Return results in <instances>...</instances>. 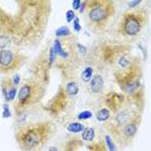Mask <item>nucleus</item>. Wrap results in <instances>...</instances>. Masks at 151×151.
I'll return each instance as SVG.
<instances>
[{
	"instance_id": "f257e3e1",
	"label": "nucleus",
	"mask_w": 151,
	"mask_h": 151,
	"mask_svg": "<svg viewBox=\"0 0 151 151\" xmlns=\"http://www.w3.org/2000/svg\"><path fill=\"white\" fill-rule=\"evenodd\" d=\"M13 11L0 3V26L13 48H37L45 36L52 16L50 0H14Z\"/></svg>"
},
{
	"instance_id": "f03ea898",
	"label": "nucleus",
	"mask_w": 151,
	"mask_h": 151,
	"mask_svg": "<svg viewBox=\"0 0 151 151\" xmlns=\"http://www.w3.org/2000/svg\"><path fill=\"white\" fill-rule=\"evenodd\" d=\"M112 79L119 87L120 93L125 97L127 102L142 114L146 106L145 91V71L142 58L136 56L133 62L124 70L111 71Z\"/></svg>"
},
{
	"instance_id": "7ed1b4c3",
	"label": "nucleus",
	"mask_w": 151,
	"mask_h": 151,
	"mask_svg": "<svg viewBox=\"0 0 151 151\" xmlns=\"http://www.w3.org/2000/svg\"><path fill=\"white\" fill-rule=\"evenodd\" d=\"M56 122L45 119L17 127L14 130V139L21 151H42L56 136Z\"/></svg>"
},
{
	"instance_id": "20e7f679",
	"label": "nucleus",
	"mask_w": 151,
	"mask_h": 151,
	"mask_svg": "<svg viewBox=\"0 0 151 151\" xmlns=\"http://www.w3.org/2000/svg\"><path fill=\"white\" fill-rule=\"evenodd\" d=\"M147 25H149V9L147 8H143L141 5L136 9L124 11L116 23L112 37L123 43L132 44L142 36Z\"/></svg>"
},
{
	"instance_id": "39448f33",
	"label": "nucleus",
	"mask_w": 151,
	"mask_h": 151,
	"mask_svg": "<svg viewBox=\"0 0 151 151\" xmlns=\"http://www.w3.org/2000/svg\"><path fill=\"white\" fill-rule=\"evenodd\" d=\"M89 48V52L97 61L98 66L106 71H112L119 58L133 50L132 44L123 43L112 36H98Z\"/></svg>"
},
{
	"instance_id": "423d86ee",
	"label": "nucleus",
	"mask_w": 151,
	"mask_h": 151,
	"mask_svg": "<svg viewBox=\"0 0 151 151\" xmlns=\"http://www.w3.org/2000/svg\"><path fill=\"white\" fill-rule=\"evenodd\" d=\"M116 3L112 0H87L84 21L87 27L97 36H104L116 16Z\"/></svg>"
},
{
	"instance_id": "0eeeda50",
	"label": "nucleus",
	"mask_w": 151,
	"mask_h": 151,
	"mask_svg": "<svg viewBox=\"0 0 151 151\" xmlns=\"http://www.w3.org/2000/svg\"><path fill=\"white\" fill-rule=\"evenodd\" d=\"M47 89L48 87L45 84L31 76L23 79V81H21L18 87L16 101L13 102L14 116L30 112L39 105H42L43 99L45 97Z\"/></svg>"
},
{
	"instance_id": "6e6552de",
	"label": "nucleus",
	"mask_w": 151,
	"mask_h": 151,
	"mask_svg": "<svg viewBox=\"0 0 151 151\" xmlns=\"http://www.w3.org/2000/svg\"><path fill=\"white\" fill-rule=\"evenodd\" d=\"M56 60L57 57L52 45V40H48L36 54V57L30 62L29 76L42 81L48 87L50 83V73L53 70Z\"/></svg>"
},
{
	"instance_id": "1a4fd4ad",
	"label": "nucleus",
	"mask_w": 151,
	"mask_h": 151,
	"mask_svg": "<svg viewBox=\"0 0 151 151\" xmlns=\"http://www.w3.org/2000/svg\"><path fill=\"white\" fill-rule=\"evenodd\" d=\"M76 99L71 98L63 89L62 84H58V88L56 93L52 96V98L43 105L44 112H47L50 120L58 122V120H65L68 115L71 114L73 109L75 107Z\"/></svg>"
},
{
	"instance_id": "9d476101",
	"label": "nucleus",
	"mask_w": 151,
	"mask_h": 151,
	"mask_svg": "<svg viewBox=\"0 0 151 151\" xmlns=\"http://www.w3.org/2000/svg\"><path fill=\"white\" fill-rule=\"evenodd\" d=\"M29 56L17 48H0V74L11 76L25 66Z\"/></svg>"
},
{
	"instance_id": "9b49d317",
	"label": "nucleus",
	"mask_w": 151,
	"mask_h": 151,
	"mask_svg": "<svg viewBox=\"0 0 151 151\" xmlns=\"http://www.w3.org/2000/svg\"><path fill=\"white\" fill-rule=\"evenodd\" d=\"M141 123H142V114H137L132 120H129L125 125H123L118 130V133L112 138L118 150H124L125 147L132 145V142L134 141L137 133L139 130Z\"/></svg>"
},
{
	"instance_id": "f8f14e48",
	"label": "nucleus",
	"mask_w": 151,
	"mask_h": 151,
	"mask_svg": "<svg viewBox=\"0 0 151 151\" xmlns=\"http://www.w3.org/2000/svg\"><path fill=\"white\" fill-rule=\"evenodd\" d=\"M137 114H141V112L137 111L133 106L127 104L124 107H122L119 111L112 114L111 119H110L109 122L104 123V129L106 130V133H107L111 138H114L115 134L118 133V130L122 128L123 125H125L129 120H132Z\"/></svg>"
},
{
	"instance_id": "ddd939ff",
	"label": "nucleus",
	"mask_w": 151,
	"mask_h": 151,
	"mask_svg": "<svg viewBox=\"0 0 151 151\" xmlns=\"http://www.w3.org/2000/svg\"><path fill=\"white\" fill-rule=\"evenodd\" d=\"M98 98H99V105L105 106L111 114H115L116 111H119L120 109L124 107L128 104L124 96L120 93V92L114 91V89L105 91L104 94Z\"/></svg>"
},
{
	"instance_id": "4468645a",
	"label": "nucleus",
	"mask_w": 151,
	"mask_h": 151,
	"mask_svg": "<svg viewBox=\"0 0 151 151\" xmlns=\"http://www.w3.org/2000/svg\"><path fill=\"white\" fill-rule=\"evenodd\" d=\"M106 73H107V71H106L105 68H102V67L97 68V71L94 73L93 78L91 79V81H89L87 89H85L89 94L94 96V97H101V96L104 94V92H105V81H106L105 74Z\"/></svg>"
},
{
	"instance_id": "2eb2a0df",
	"label": "nucleus",
	"mask_w": 151,
	"mask_h": 151,
	"mask_svg": "<svg viewBox=\"0 0 151 151\" xmlns=\"http://www.w3.org/2000/svg\"><path fill=\"white\" fill-rule=\"evenodd\" d=\"M0 89H1V94L4 104H9V102H14L17 97V92H18V87L13 84L11 76H4L0 80Z\"/></svg>"
},
{
	"instance_id": "dca6fc26",
	"label": "nucleus",
	"mask_w": 151,
	"mask_h": 151,
	"mask_svg": "<svg viewBox=\"0 0 151 151\" xmlns=\"http://www.w3.org/2000/svg\"><path fill=\"white\" fill-rule=\"evenodd\" d=\"M85 146L79 134H67L61 142V151H80Z\"/></svg>"
},
{
	"instance_id": "f3484780",
	"label": "nucleus",
	"mask_w": 151,
	"mask_h": 151,
	"mask_svg": "<svg viewBox=\"0 0 151 151\" xmlns=\"http://www.w3.org/2000/svg\"><path fill=\"white\" fill-rule=\"evenodd\" d=\"M61 84L63 85L65 92H66L71 98L76 99L79 93H80V85H79L78 80H68V81H65V83H61Z\"/></svg>"
},
{
	"instance_id": "a211bd4d",
	"label": "nucleus",
	"mask_w": 151,
	"mask_h": 151,
	"mask_svg": "<svg viewBox=\"0 0 151 151\" xmlns=\"http://www.w3.org/2000/svg\"><path fill=\"white\" fill-rule=\"evenodd\" d=\"M87 150L88 151H109L107 146L105 143V139H104V134H101V132L97 134L93 142L87 145Z\"/></svg>"
},
{
	"instance_id": "6ab92c4d",
	"label": "nucleus",
	"mask_w": 151,
	"mask_h": 151,
	"mask_svg": "<svg viewBox=\"0 0 151 151\" xmlns=\"http://www.w3.org/2000/svg\"><path fill=\"white\" fill-rule=\"evenodd\" d=\"M65 128L68 132V134H80L85 128V124L79 120H70L65 123Z\"/></svg>"
},
{
	"instance_id": "aec40b11",
	"label": "nucleus",
	"mask_w": 151,
	"mask_h": 151,
	"mask_svg": "<svg viewBox=\"0 0 151 151\" xmlns=\"http://www.w3.org/2000/svg\"><path fill=\"white\" fill-rule=\"evenodd\" d=\"M97 134H98V132H97V129H96L94 127H85L84 130L79 136H80L81 141H83L85 145H88V143L93 142V141L96 139Z\"/></svg>"
},
{
	"instance_id": "412c9836",
	"label": "nucleus",
	"mask_w": 151,
	"mask_h": 151,
	"mask_svg": "<svg viewBox=\"0 0 151 151\" xmlns=\"http://www.w3.org/2000/svg\"><path fill=\"white\" fill-rule=\"evenodd\" d=\"M96 119H97V122H99V123H106V122H109L110 119H111V116H112V114L105 107V106H102V105H99L98 107H97V110H96Z\"/></svg>"
},
{
	"instance_id": "4be33fe9",
	"label": "nucleus",
	"mask_w": 151,
	"mask_h": 151,
	"mask_svg": "<svg viewBox=\"0 0 151 151\" xmlns=\"http://www.w3.org/2000/svg\"><path fill=\"white\" fill-rule=\"evenodd\" d=\"M54 35H56V39H65L73 35V31L68 26H61L54 31Z\"/></svg>"
},
{
	"instance_id": "5701e85b",
	"label": "nucleus",
	"mask_w": 151,
	"mask_h": 151,
	"mask_svg": "<svg viewBox=\"0 0 151 151\" xmlns=\"http://www.w3.org/2000/svg\"><path fill=\"white\" fill-rule=\"evenodd\" d=\"M104 139H105V143H106V146H107L109 151H118V147H116L115 142L112 141V138L107 134V133H105L104 134Z\"/></svg>"
},
{
	"instance_id": "b1692460",
	"label": "nucleus",
	"mask_w": 151,
	"mask_h": 151,
	"mask_svg": "<svg viewBox=\"0 0 151 151\" xmlns=\"http://www.w3.org/2000/svg\"><path fill=\"white\" fill-rule=\"evenodd\" d=\"M92 116H93V112H92L91 110H85V111H81L80 114H78L76 119L79 120V122H84V120L91 119Z\"/></svg>"
},
{
	"instance_id": "393cba45",
	"label": "nucleus",
	"mask_w": 151,
	"mask_h": 151,
	"mask_svg": "<svg viewBox=\"0 0 151 151\" xmlns=\"http://www.w3.org/2000/svg\"><path fill=\"white\" fill-rule=\"evenodd\" d=\"M71 23H73V27H74V30H75V31H76V32H80V31H81V26H80V18H79L78 16L75 17V19H74V21L71 22Z\"/></svg>"
},
{
	"instance_id": "a878e982",
	"label": "nucleus",
	"mask_w": 151,
	"mask_h": 151,
	"mask_svg": "<svg viewBox=\"0 0 151 151\" xmlns=\"http://www.w3.org/2000/svg\"><path fill=\"white\" fill-rule=\"evenodd\" d=\"M65 17H66V21L70 23V22H73L74 19H75L76 14H75V12L73 11V9H68V11L66 12V14H65Z\"/></svg>"
},
{
	"instance_id": "bb28decb",
	"label": "nucleus",
	"mask_w": 151,
	"mask_h": 151,
	"mask_svg": "<svg viewBox=\"0 0 151 151\" xmlns=\"http://www.w3.org/2000/svg\"><path fill=\"white\" fill-rule=\"evenodd\" d=\"M3 110H4V114H3V118L6 119V118H11L12 116V112L9 110V106L8 104H3Z\"/></svg>"
},
{
	"instance_id": "cd10ccee",
	"label": "nucleus",
	"mask_w": 151,
	"mask_h": 151,
	"mask_svg": "<svg viewBox=\"0 0 151 151\" xmlns=\"http://www.w3.org/2000/svg\"><path fill=\"white\" fill-rule=\"evenodd\" d=\"M11 79H12L13 84L17 85V87H18L19 84H21V76H19L18 74H13V76H11Z\"/></svg>"
},
{
	"instance_id": "c85d7f7f",
	"label": "nucleus",
	"mask_w": 151,
	"mask_h": 151,
	"mask_svg": "<svg viewBox=\"0 0 151 151\" xmlns=\"http://www.w3.org/2000/svg\"><path fill=\"white\" fill-rule=\"evenodd\" d=\"M80 4L81 1L80 0H75V1H73V11H79V8H80Z\"/></svg>"
},
{
	"instance_id": "c756f323",
	"label": "nucleus",
	"mask_w": 151,
	"mask_h": 151,
	"mask_svg": "<svg viewBox=\"0 0 151 151\" xmlns=\"http://www.w3.org/2000/svg\"><path fill=\"white\" fill-rule=\"evenodd\" d=\"M85 8H87V0L85 1H81V4H80V8H79V13L80 14H84V11H85Z\"/></svg>"
},
{
	"instance_id": "7c9ffc66",
	"label": "nucleus",
	"mask_w": 151,
	"mask_h": 151,
	"mask_svg": "<svg viewBox=\"0 0 151 151\" xmlns=\"http://www.w3.org/2000/svg\"><path fill=\"white\" fill-rule=\"evenodd\" d=\"M48 151H61V150H60V147H58V146L52 145V146L48 147Z\"/></svg>"
},
{
	"instance_id": "2f4dec72",
	"label": "nucleus",
	"mask_w": 151,
	"mask_h": 151,
	"mask_svg": "<svg viewBox=\"0 0 151 151\" xmlns=\"http://www.w3.org/2000/svg\"><path fill=\"white\" fill-rule=\"evenodd\" d=\"M3 35V30H1V26H0V36Z\"/></svg>"
}]
</instances>
